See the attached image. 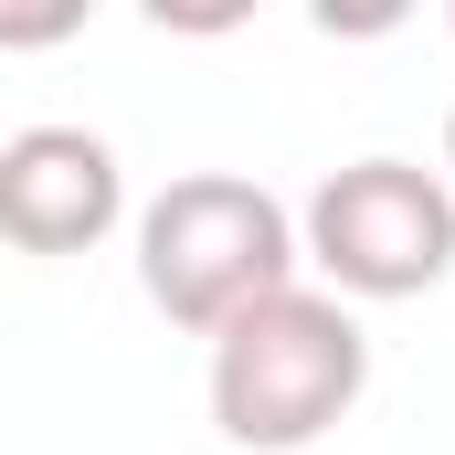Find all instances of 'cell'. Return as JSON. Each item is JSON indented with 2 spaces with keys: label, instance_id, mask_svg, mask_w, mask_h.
I'll return each instance as SVG.
<instances>
[{
  "label": "cell",
  "instance_id": "cell-6",
  "mask_svg": "<svg viewBox=\"0 0 455 455\" xmlns=\"http://www.w3.org/2000/svg\"><path fill=\"white\" fill-rule=\"evenodd\" d=\"M445 191H455V116H445Z\"/></svg>",
  "mask_w": 455,
  "mask_h": 455
},
{
  "label": "cell",
  "instance_id": "cell-1",
  "mask_svg": "<svg viewBox=\"0 0 455 455\" xmlns=\"http://www.w3.org/2000/svg\"><path fill=\"white\" fill-rule=\"evenodd\" d=\"M360 392H371V339L329 286H275L265 307L212 329V424L243 455L318 445L329 424H349Z\"/></svg>",
  "mask_w": 455,
  "mask_h": 455
},
{
  "label": "cell",
  "instance_id": "cell-7",
  "mask_svg": "<svg viewBox=\"0 0 455 455\" xmlns=\"http://www.w3.org/2000/svg\"><path fill=\"white\" fill-rule=\"evenodd\" d=\"M445 32H455V21H445Z\"/></svg>",
  "mask_w": 455,
  "mask_h": 455
},
{
  "label": "cell",
  "instance_id": "cell-5",
  "mask_svg": "<svg viewBox=\"0 0 455 455\" xmlns=\"http://www.w3.org/2000/svg\"><path fill=\"white\" fill-rule=\"evenodd\" d=\"M85 32V0H53V11H0V53H32V43H75Z\"/></svg>",
  "mask_w": 455,
  "mask_h": 455
},
{
  "label": "cell",
  "instance_id": "cell-3",
  "mask_svg": "<svg viewBox=\"0 0 455 455\" xmlns=\"http://www.w3.org/2000/svg\"><path fill=\"white\" fill-rule=\"evenodd\" d=\"M297 265L329 275V297H424L455 275V191L445 170H413V159H349L307 191L297 212Z\"/></svg>",
  "mask_w": 455,
  "mask_h": 455
},
{
  "label": "cell",
  "instance_id": "cell-4",
  "mask_svg": "<svg viewBox=\"0 0 455 455\" xmlns=\"http://www.w3.org/2000/svg\"><path fill=\"white\" fill-rule=\"evenodd\" d=\"M127 223V170L96 127H21L0 138V243L21 254H96Z\"/></svg>",
  "mask_w": 455,
  "mask_h": 455
},
{
  "label": "cell",
  "instance_id": "cell-2",
  "mask_svg": "<svg viewBox=\"0 0 455 455\" xmlns=\"http://www.w3.org/2000/svg\"><path fill=\"white\" fill-rule=\"evenodd\" d=\"M138 286L170 329L212 339L275 286H297V212L243 170H180L138 212Z\"/></svg>",
  "mask_w": 455,
  "mask_h": 455
}]
</instances>
